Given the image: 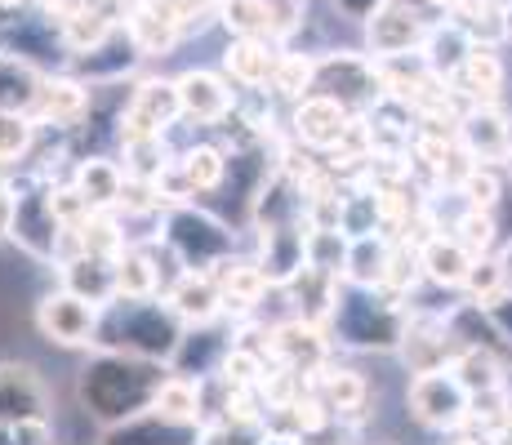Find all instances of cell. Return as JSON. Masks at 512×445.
<instances>
[{"label":"cell","mask_w":512,"mask_h":445,"mask_svg":"<svg viewBox=\"0 0 512 445\" xmlns=\"http://www.w3.org/2000/svg\"><path fill=\"white\" fill-rule=\"evenodd\" d=\"M165 370H156L143 356H103L94 370H85L81 379V397L90 405L94 419L103 423H125L134 414H143L152 397L161 392Z\"/></svg>","instance_id":"1"},{"label":"cell","mask_w":512,"mask_h":445,"mask_svg":"<svg viewBox=\"0 0 512 445\" xmlns=\"http://www.w3.org/2000/svg\"><path fill=\"white\" fill-rule=\"evenodd\" d=\"M472 410V392L455 379V370H428V374H415L410 383V414L423 423V428H459Z\"/></svg>","instance_id":"2"},{"label":"cell","mask_w":512,"mask_h":445,"mask_svg":"<svg viewBox=\"0 0 512 445\" xmlns=\"http://www.w3.org/2000/svg\"><path fill=\"white\" fill-rule=\"evenodd\" d=\"M36 330L58 348H85L98 334V303L81 299L76 290H54L36 308Z\"/></svg>","instance_id":"3"},{"label":"cell","mask_w":512,"mask_h":445,"mask_svg":"<svg viewBox=\"0 0 512 445\" xmlns=\"http://www.w3.org/2000/svg\"><path fill=\"white\" fill-rule=\"evenodd\" d=\"M5 232L14 236V241L23 245L27 254H36V259H54L58 236H63V223L54 219V205H49V187L18 196V201H9V223H5Z\"/></svg>","instance_id":"4"},{"label":"cell","mask_w":512,"mask_h":445,"mask_svg":"<svg viewBox=\"0 0 512 445\" xmlns=\"http://www.w3.org/2000/svg\"><path fill=\"white\" fill-rule=\"evenodd\" d=\"M459 147L477 165H504L512 161V121L495 103H477L459 121Z\"/></svg>","instance_id":"5"},{"label":"cell","mask_w":512,"mask_h":445,"mask_svg":"<svg viewBox=\"0 0 512 445\" xmlns=\"http://www.w3.org/2000/svg\"><path fill=\"white\" fill-rule=\"evenodd\" d=\"M49 414V388L32 365H0V423L18 419H45Z\"/></svg>","instance_id":"6"},{"label":"cell","mask_w":512,"mask_h":445,"mask_svg":"<svg viewBox=\"0 0 512 445\" xmlns=\"http://www.w3.org/2000/svg\"><path fill=\"white\" fill-rule=\"evenodd\" d=\"M348 125H352L348 107L330 94H308L299 107H294V138L308 147H321V152L339 147L343 134H348Z\"/></svg>","instance_id":"7"},{"label":"cell","mask_w":512,"mask_h":445,"mask_svg":"<svg viewBox=\"0 0 512 445\" xmlns=\"http://www.w3.org/2000/svg\"><path fill=\"white\" fill-rule=\"evenodd\" d=\"M268 348H272V361L294 374H312L326 365V334H321L317 321H308V316H299V321H290V325H277Z\"/></svg>","instance_id":"8"},{"label":"cell","mask_w":512,"mask_h":445,"mask_svg":"<svg viewBox=\"0 0 512 445\" xmlns=\"http://www.w3.org/2000/svg\"><path fill=\"white\" fill-rule=\"evenodd\" d=\"M366 36H370V49L379 58H401V54H410L415 45H423L428 27H423V18L410 5H388V9H379V14L370 18Z\"/></svg>","instance_id":"9"},{"label":"cell","mask_w":512,"mask_h":445,"mask_svg":"<svg viewBox=\"0 0 512 445\" xmlns=\"http://www.w3.org/2000/svg\"><path fill=\"white\" fill-rule=\"evenodd\" d=\"M334 316H339V325H343V339L357 343V348H374V343H379V348H392V343L401 339L397 316H392L388 308L374 312V303H366V299L339 303Z\"/></svg>","instance_id":"10"},{"label":"cell","mask_w":512,"mask_h":445,"mask_svg":"<svg viewBox=\"0 0 512 445\" xmlns=\"http://www.w3.org/2000/svg\"><path fill=\"white\" fill-rule=\"evenodd\" d=\"M179 103H183V116H192V121L201 125H223L232 112V89L219 81V76L210 72H187L179 76Z\"/></svg>","instance_id":"11"},{"label":"cell","mask_w":512,"mask_h":445,"mask_svg":"<svg viewBox=\"0 0 512 445\" xmlns=\"http://www.w3.org/2000/svg\"><path fill=\"white\" fill-rule=\"evenodd\" d=\"M223 308V285L214 272H187L174 281L170 290V312L179 321H192V325H210Z\"/></svg>","instance_id":"12"},{"label":"cell","mask_w":512,"mask_h":445,"mask_svg":"<svg viewBox=\"0 0 512 445\" xmlns=\"http://www.w3.org/2000/svg\"><path fill=\"white\" fill-rule=\"evenodd\" d=\"M90 112V94L85 85L67 81V76H54V81H41V94H36L32 121H54V125H76L81 116Z\"/></svg>","instance_id":"13"},{"label":"cell","mask_w":512,"mask_h":445,"mask_svg":"<svg viewBox=\"0 0 512 445\" xmlns=\"http://www.w3.org/2000/svg\"><path fill=\"white\" fill-rule=\"evenodd\" d=\"M67 290H76L90 303H112L116 299V259H103V254H76L72 263H63Z\"/></svg>","instance_id":"14"},{"label":"cell","mask_w":512,"mask_h":445,"mask_svg":"<svg viewBox=\"0 0 512 445\" xmlns=\"http://www.w3.org/2000/svg\"><path fill=\"white\" fill-rule=\"evenodd\" d=\"M472 259H477V254H472L468 245L459 241V236H455V241H446V236H432V241H423V250H419V267L437 285H450V290L468 281Z\"/></svg>","instance_id":"15"},{"label":"cell","mask_w":512,"mask_h":445,"mask_svg":"<svg viewBox=\"0 0 512 445\" xmlns=\"http://www.w3.org/2000/svg\"><path fill=\"white\" fill-rule=\"evenodd\" d=\"M455 81H459V89H468L477 103H495L499 89H504V63H499V54L490 45H472L468 58L459 63Z\"/></svg>","instance_id":"16"},{"label":"cell","mask_w":512,"mask_h":445,"mask_svg":"<svg viewBox=\"0 0 512 445\" xmlns=\"http://www.w3.org/2000/svg\"><path fill=\"white\" fill-rule=\"evenodd\" d=\"M401 348H406V361L415 374H428V370H441L450 361V325H437V321H419L410 330H401Z\"/></svg>","instance_id":"17"},{"label":"cell","mask_w":512,"mask_h":445,"mask_svg":"<svg viewBox=\"0 0 512 445\" xmlns=\"http://www.w3.org/2000/svg\"><path fill=\"white\" fill-rule=\"evenodd\" d=\"M41 81L45 76L36 72L32 63H23V58H14V54H0V112H27L32 116Z\"/></svg>","instance_id":"18"},{"label":"cell","mask_w":512,"mask_h":445,"mask_svg":"<svg viewBox=\"0 0 512 445\" xmlns=\"http://www.w3.org/2000/svg\"><path fill=\"white\" fill-rule=\"evenodd\" d=\"M76 187H81V196L90 201V210H112L116 201H121V187H125V170L112 161H103V156H85L81 165H76Z\"/></svg>","instance_id":"19"},{"label":"cell","mask_w":512,"mask_h":445,"mask_svg":"<svg viewBox=\"0 0 512 445\" xmlns=\"http://www.w3.org/2000/svg\"><path fill=\"white\" fill-rule=\"evenodd\" d=\"M228 72H232V81H241V85H268L272 81V67H277V54H272L268 45L259 41V36H241V41H232L228 45Z\"/></svg>","instance_id":"20"},{"label":"cell","mask_w":512,"mask_h":445,"mask_svg":"<svg viewBox=\"0 0 512 445\" xmlns=\"http://www.w3.org/2000/svg\"><path fill=\"white\" fill-rule=\"evenodd\" d=\"M388 259H392V245L379 241V236H352L348 245V263H343V272L352 276L357 285H366V290H374V285H383V276H388Z\"/></svg>","instance_id":"21"},{"label":"cell","mask_w":512,"mask_h":445,"mask_svg":"<svg viewBox=\"0 0 512 445\" xmlns=\"http://www.w3.org/2000/svg\"><path fill=\"white\" fill-rule=\"evenodd\" d=\"M317 397L330 405V414H357L366 405V379L352 370H326L317 374Z\"/></svg>","instance_id":"22"},{"label":"cell","mask_w":512,"mask_h":445,"mask_svg":"<svg viewBox=\"0 0 512 445\" xmlns=\"http://www.w3.org/2000/svg\"><path fill=\"white\" fill-rule=\"evenodd\" d=\"M156 290V263L143 250L116 254V299H152Z\"/></svg>","instance_id":"23"},{"label":"cell","mask_w":512,"mask_h":445,"mask_svg":"<svg viewBox=\"0 0 512 445\" xmlns=\"http://www.w3.org/2000/svg\"><path fill=\"white\" fill-rule=\"evenodd\" d=\"M450 370H455V379L464 383L472 397H481V392H499V361L490 356V348H464L450 361Z\"/></svg>","instance_id":"24"},{"label":"cell","mask_w":512,"mask_h":445,"mask_svg":"<svg viewBox=\"0 0 512 445\" xmlns=\"http://www.w3.org/2000/svg\"><path fill=\"white\" fill-rule=\"evenodd\" d=\"M152 410L165 414V419H179V423H196L201 414V388L187 379H165L161 392L152 397Z\"/></svg>","instance_id":"25"},{"label":"cell","mask_w":512,"mask_h":445,"mask_svg":"<svg viewBox=\"0 0 512 445\" xmlns=\"http://www.w3.org/2000/svg\"><path fill=\"white\" fill-rule=\"evenodd\" d=\"M459 192L468 196L472 210H490V214H495L499 201H504V178L495 174V165H477V161H472L464 170V178H459Z\"/></svg>","instance_id":"26"},{"label":"cell","mask_w":512,"mask_h":445,"mask_svg":"<svg viewBox=\"0 0 512 445\" xmlns=\"http://www.w3.org/2000/svg\"><path fill=\"white\" fill-rule=\"evenodd\" d=\"M165 143L161 134H147V138H125V174L130 178H161L165 174Z\"/></svg>","instance_id":"27"},{"label":"cell","mask_w":512,"mask_h":445,"mask_svg":"<svg viewBox=\"0 0 512 445\" xmlns=\"http://www.w3.org/2000/svg\"><path fill=\"white\" fill-rule=\"evenodd\" d=\"M183 178L192 183V192H214V187L223 183V170H228V161H223L219 147H192V152L179 161Z\"/></svg>","instance_id":"28"},{"label":"cell","mask_w":512,"mask_h":445,"mask_svg":"<svg viewBox=\"0 0 512 445\" xmlns=\"http://www.w3.org/2000/svg\"><path fill=\"white\" fill-rule=\"evenodd\" d=\"M317 85V63L303 54H281L277 67H272V89L281 98H303L308 89Z\"/></svg>","instance_id":"29"},{"label":"cell","mask_w":512,"mask_h":445,"mask_svg":"<svg viewBox=\"0 0 512 445\" xmlns=\"http://www.w3.org/2000/svg\"><path fill=\"white\" fill-rule=\"evenodd\" d=\"M81 254H103V259H116L121 254V227H116V219L107 210H94L90 219H85L81 227Z\"/></svg>","instance_id":"30"},{"label":"cell","mask_w":512,"mask_h":445,"mask_svg":"<svg viewBox=\"0 0 512 445\" xmlns=\"http://www.w3.org/2000/svg\"><path fill=\"white\" fill-rule=\"evenodd\" d=\"M223 23H228L236 36L277 32V27H272V9H268V0H223Z\"/></svg>","instance_id":"31"},{"label":"cell","mask_w":512,"mask_h":445,"mask_svg":"<svg viewBox=\"0 0 512 445\" xmlns=\"http://www.w3.org/2000/svg\"><path fill=\"white\" fill-rule=\"evenodd\" d=\"M36 125L27 112H0V165H14L32 152Z\"/></svg>","instance_id":"32"},{"label":"cell","mask_w":512,"mask_h":445,"mask_svg":"<svg viewBox=\"0 0 512 445\" xmlns=\"http://www.w3.org/2000/svg\"><path fill=\"white\" fill-rule=\"evenodd\" d=\"M468 294H472V303H481V308H490L495 299H504L508 294V281H504V263H495V259H472L468 267Z\"/></svg>","instance_id":"33"},{"label":"cell","mask_w":512,"mask_h":445,"mask_svg":"<svg viewBox=\"0 0 512 445\" xmlns=\"http://www.w3.org/2000/svg\"><path fill=\"white\" fill-rule=\"evenodd\" d=\"M205 445H263L268 441V428H263L259 419H232V414H223L219 428H205Z\"/></svg>","instance_id":"34"},{"label":"cell","mask_w":512,"mask_h":445,"mask_svg":"<svg viewBox=\"0 0 512 445\" xmlns=\"http://www.w3.org/2000/svg\"><path fill=\"white\" fill-rule=\"evenodd\" d=\"M223 379H228L232 388H254V383L263 379V356L232 343V352H223Z\"/></svg>","instance_id":"35"},{"label":"cell","mask_w":512,"mask_h":445,"mask_svg":"<svg viewBox=\"0 0 512 445\" xmlns=\"http://www.w3.org/2000/svg\"><path fill=\"white\" fill-rule=\"evenodd\" d=\"M107 14H98V9H76V14H67V45H76V49H94L98 41L107 36Z\"/></svg>","instance_id":"36"},{"label":"cell","mask_w":512,"mask_h":445,"mask_svg":"<svg viewBox=\"0 0 512 445\" xmlns=\"http://www.w3.org/2000/svg\"><path fill=\"white\" fill-rule=\"evenodd\" d=\"M495 232H499V223H495V214H490V210H472V205H468V214L459 219V241H464L477 259L490 250V245H495Z\"/></svg>","instance_id":"37"},{"label":"cell","mask_w":512,"mask_h":445,"mask_svg":"<svg viewBox=\"0 0 512 445\" xmlns=\"http://www.w3.org/2000/svg\"><path fill=\"white\" fill-rule=\"evenodd\" d=\"M0 445H54V432H49V419L0 423Z\"/></svg>","instance_id":"38"},{"label":"cell","mask_w":512,"mask_h":445,"mask_svg":"<svg viewBox=\"0 0 512 445\" xmlns=\"http://www.w3.org/2000/svg\"><path fill=\"white\" fill-rule=\"evenodd\" d=\"M486 312H490V321H495V330L512 343V294H508V299H495Z\"/></svg>","instance_id":"39"},{"label":"cell","mask_w":512,"mask_h":445,"mask_svg":"<svg viewBox=\"0 0 512 445\" xmlns=\"http://www.w3.org/2000/svg\"><path fill=\"white\" fill-rule=\"evenodd\" d=\"M499 263H504V281H508V294H512V245H508V254Z\"/></svg>","instance_id":"40"},{"label":"cell","mask_w":512,"mask_h":445,"mask_svg":"<svg viewBox=\"0 0 512 445\" xmlns=\"http://www.w3.org/2000/svg\"><path fill=\"white\" fill-rule=\"evenodd\" d=\"M9 223V196H5V187H0V227Z\"/></svg>","instance_id":"41"},{"label":"cell","mask_w":512,"mask_h":445,"mask_svg":"<svg viewBox=\"0 0 512 445\" xmlns=\"http://www.w3.org/2000/svg\"><path fill=\"white\" fill-rule=\"evenodd\" d=\"M263 445H299V437H272V432H268V441H263Z\"/></svg>","instance_id":"42"},{"label":"cell","mask_w":512,"mask_h":445,"mask_svg":"<svg viewBox=\"0 0 512 445\" xmlns=\"http://www.w3.org/2000/svg\"><path fill=\"white\" fill-rule=\"evenodd\" d=\"M432 5H441V9H459L464 0H432Z\"/></svg>","instance_id":"43"},{"label":"cell","mask_w":512,"mask_h":445,"mask_svg":"<svg viewBox=\"0 0 512 445\" xmlns=\"http://www.w3.org/2000/svg\"><path fill=\"white\" fill-rule=\"evenodd\" d=\"M9 5H23V0H0V9H9Z\"/></svg>","instance_id":"44"},{"label":"cell","mask_w":512,"mask_h":445,"mask_svg":"<svg viewBox=\"0 0 512 445\" xmlns=\"http://www.w3.org/2000/svg\"><path fill=\"white\" fill-rule=\"evenodd\" d=\"M508 32H512V14H508Z\"/></svg>","instance_id":"45"}]
</instances>
